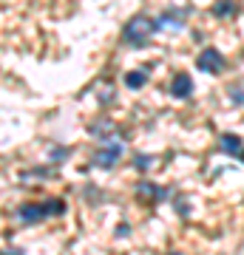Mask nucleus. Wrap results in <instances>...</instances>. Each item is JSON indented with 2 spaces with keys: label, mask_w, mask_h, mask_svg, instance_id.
I'll return each instance as SVG.
<instances>
[{
  "label": "nucleus",
  "mask_w": 244,
  "mask_h": 255,
  "mask_svg": "<svg viewBox=\"0 0 244 255\" xmlns=\"http://www.w3.org/2000/svg\"><path fill=\"white\" fill-rule=\"evenodd\" d=\"M68 153H71L68 147H51V150H48V159H51V162H63V159H68Z\"/></svg>",
  "instance_id": "ddd939ff"
},
{
  "label": "nucleus",
  "mask_w": 244,
  "mask_h": 255,
  "mask_svg": "<svg viewBox=\"0 0 244 255\" xmlns=\"http://www.w3.org/2000/svg\"><path fill=\"white\" fill-rule=\"evenodd\" d=\"M145 82H148V74L145 71H128L125 74V88H131V91H139Z\"/></svg>",
  "instance_id": "9b49d317"
},
{
  "label": "nucleus",
  "mask_w": 244,
  "mask_h": 255,
  "mask_svg": "<svg viewBox=\"0 0 244 255\" xmlns=\"http://www.w3.org/2000/svg\"><path fill=\"white\" fill-rule=\"evenodd\" d=\"M210 14L216 20L236 17V14H239V0H216V3L210 6Z\"/></svg>",
  "instance_id": "9d476101"
},
{
  "label": "nucleus",
  "mask_w": 244,
  "mask_h": 255,
  "mask_svg": "<svg viewBox=\"0 0 244 255\" xmlns=\"http://www.w3.org/2000/svg\"><path fill=\"white\" fill-rule=\"evenodd\" d=\"M227 94H230V97H233V105H244V88H239V85H230V88H227Z\"/></svg>",
  "instance_id": "4468645a"
},
{
  "label": "nucleus",
  "mask_w": 244,
  "mask_h": 255,
  "mask_svg": "<svg viewBox=\"0 0 244 255\" xmlns=\"http://www.w3.org/2000/svg\"><path fill=\"white\" fill-rule=\"evenodd\" d=\"M168 255H179V253H168Z\"/></svg>",
  "instance_id": "f3484780"
},
{
  "label": "nucleus",
  "mask_w": 244,
  "mask_h": 255,
  "mask_svg": "<svg viewBox=\"0 0 244 255\" xmlns=\"http://www.w3.org/2000/svg\"><path fill=\"white\" fill-rule=\"evenodd\" d=\"M122 153H125V136L100 139L97 150L91 153V164H94V167H102V170H111V167L122 159Z\"/></svg>",
  "instance_id": "f03ea898"
},
{
  "label": "nucleus",
  "mask_w": 244,
  "mask_h": 255,
  "mask_svg": "<svg viewBox=\"0 0 244 255\" xmlns=\"http://www.w3.org/2000/svg\"><path fill=\"white\" fill-rule=\"evenodd\" d=\"M14 219L20 221V224H40V221L51 219L48 216V207H45V201H26V204H20L17 210H14Z\"/></svg>",
  "instance_id": "20e7f679"
},
{
  "label": "nucleus",
  "mask_w": 244,
  "mask_h": 255,
  "mask_svg": "<svg viewBox=\"0 0 244 255\" xmlns=\"http://www.w3.org/2000/svg\"><path fill=\"white\" fill-rule=\"evenodd\" d=\"M171 97L173 100H188L193 97V77L190 74H176L171 80Z\"/></svg>",
  "instance_id": "6e6552de"
},
{
  "label": "nucleus",
  "mask_w": 244,
  "mask_h": 255,
  "mask_svg": "<svg viewBox=\"0 0 244 255\" xmlns=\"http://www.w3.org/2000/svg\"><path fill=\"white\" fill-rule=\"evenodd\" d=\"M173 193L171 187H162V184H154V182H136V199L142 201V204H151V207H156V204H162V201H168Z\"/></svg>",
  "instance_id": "7ed1b4c3"
},
{
  "label": "nucleus",
  "mask_w": 244,
  "mask_h": 255,
  "mask_svg": "<svg viewBox=\"0 0 244 255\" xmlns=\"http://www.w3.org/2000/svg\"><path fill=\"white\" fill-rule=\"evenodd\" d=\"M88 130L94 133V136H100V139H114V136H125L122 130H119L111 119H100V122H94V125H88Z\"/></svg>",
  "instance_id": "1a4fd4ad"
},
{
  "label": "nucleus",
  "mask_w": 244,
  "mask_h": 255,
  "mask_svg": "<svg viewBox=\"0 0 244 255\" xmlns=\"http://www.w3.org/2000/svg\"><path fill=\"white\" fill-rule=\"evenodd\" d=\"M159 31V26H156L154 17H148V14H134V17L125 23V28H122V43L131 48H142L148 46V40Z\"/></svg>",
  "instance_id": "f257e3e1"
},
{
  "label": "nucleus",
  "mask_w": 244,
  "mask_h": 255,
  "mask_svg": "<svg viewBox=\"0 0 244 255\" xmlns=\"http://www.w3.org/2000/svg\"><path fill=\"white\" fill-rule=\"evenodd\" d=\"M131 233V224H117V238H128Z\"/></svg>",
  "instance_id": "dca6fc26"
},
{
  "label": "nucleus",
  "mask_w": 244,
  "mask_h": 255,
  "mask_svg": "<svg viewBox=\"0 0 244 255\" xmlns=\"http://www.w3.org/2000/svg\"><path fill=\"white\" fill-rule=\"evenodd\" d=\"M219 150L244 162V139L239 133H219Z\"/></svg>",
  "instance_id": "0eeeda50"
},
{
  "label": "nucleus",
  "mask_w": 244,
  "mask_h": 255,
  "mask_svg": "<svg viewBox=\"0 0 244 255\" xmlns=\"http://www.w3.org/2000/svg\"><path fill=\"white\" fill-rule=\"evenodd\" d=\"M185 20H188V9H165L159 17H156V26H159V31H176V28L185 26Z\"/></svg>",
  "instance_id": "423d86ee"
},
{
  "label": "nucleus",
  "mask_w": 244,
  "mask_h": 255,
  "mask_svg": "<svg viewBox=\"0 0 244 255\" xmlns=\"http://www.w3.org/2000/svg\"><path fill=\"white\" fill-rule=\"evenodd\" d=\"M196 68L205 74H222L227 68V60L219 48H205L199 57H196Z\"/></svg>",
  "instance_id": "39448f33"
},
{
  "label": "nucleus",
  "mask_w": 244,
  "mask_h": 255,
  "mask_svg": "<svg viewBox=\"0 0 244 255\" xmlns=\"http://www.w3.org/2000/svg\"><path fill=\"white\" fill-rule=\"evenodd\" d=\"M176 210H179V216H182V219H188V216H190V210H188V201H185V196H176Z\"/></svg>",
  "instance_id": "2eb2a0df"
},
{
  "label": "nucleus",
  "mask_w": 244,
  "mask_h": 255,
  "mask_svg": "<svg viewBox=\"0 0 244 255\" xmlns=\"http://www.w3.org/2000/svg\"><path fill=\"white\" fill-rule=\"evenodd\" d=\"M151 164H154V156H148V153H136L134 156V167L139 170V173H145Z\"/></svg>",
  "instance_id": "f8f14e48"
}]
</instances>
